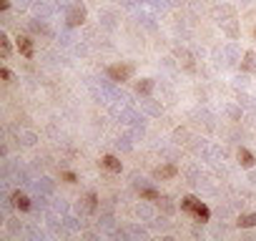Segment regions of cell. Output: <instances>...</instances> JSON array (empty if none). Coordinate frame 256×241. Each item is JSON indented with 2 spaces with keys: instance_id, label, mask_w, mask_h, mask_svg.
<instances>
[{
  "instance_id": "cell-1",
  "label": "cell",
  "mask_w": 256,
  "mask_h": 241,
  "mask_svg": "<svg viewBox=\"0 0 256 241\" xmlns=\"http://www.w3.org/2000/svg\"><path fill=\"white\" fill-rule=\"evenodd\" d=\"M181 211H186L188 216H194V218L201 221V224L211 218L208 206H206L201 198H196V196H184V198H181Z\"/></svg>"
},
{
  "instance_id": "cell-2",
  "label": "cell",
  "mask_w": 256,
  "mask_h": 241,
  "mask_svg": "<svg viewBox=\"0 0 256 241\" xmlns=\"http://www.w3.org/2000/svg\"><path fill=\"white\" fill-rule=\"evenodd\" d=\"M108 78L110 80H116V83H123V80H128L134 76V66L131 63H116V66H108Z\"/></svg>"
},
{
  "instance_id": "cell-3",
  "label": "cell",
  "mask_w": 256,
  "mask_h": 241,
  "mask_svg": "<svg viewBox=\"0 0 256 241\" xmlns=\"http://www.w3.org/2000/svg\"><path fill=\"white\" fill-rule=\"evenodd\" d=\"M86 23V8L80 6V3H76L70 10H68V26H83Z\"/></svg>"
},
{
  "instance_id": "cell-4",
  "label": "cell",
  "mask_w": 256,
  "mask_h": 241,
  "mask_svg": "<svg viewBox=\"0 0 256 241\" xmlns=\"http://www.w3.org/2000/svg\"><path fill=\"white\" fill-rule=\"evenodd\" d=\"M178 174V168L174 166V164H164V166H156L154 168V178L156 181H168V178H174Z\"/></svg>"
},
{
  "instance_id": "cell-5",
  "label": "cell",
  "mask_w": 256,
  "mask_h": 241,
  "mask_svg": "<svg viewBox=\"0 0 256 241\" xmlns=\"http://www.w3.org/2000/svg\"><path fill=\"white\" fill-rule=\"evenodd\" d=\"M16 46H18V53H20L23 58H33L36 48H33V40H30L28 36H18V38H16Z\"/></svg>"
},
{
  "instance_id": "cell-6",
  "label": "cell",
  "mask_w": 256,
  "mask_h": 241,
  "mask_svg": "<svg viewBox=\"0 0 256 241\" xmlns=\"http://www.w3.org/2000/svg\"><path fill=\"white\" fill-rule=\"evenodd\" d=\"M10 201H13V206H16L18 211H30V198H28L23 191H16V194L10 196Z\"/></svg>"
},
{
  "instance_id": "cell-7",
  "label": "cell",
  "mask_w": 256,
  "mask_h": 241,
  "mask_svg": "<svg viewBox=\"0 0 256 241\" xmlns=\"http://www.w3.org/2000/svg\"><path fill=\"white\" fill-rule=\"evenodd\" d=\"M236 158H238V164H241L244 168H251V166L256 164V158H254V154H251L248 148H238V151H236Z\"/></svg>"
},
{
  "instance_id": "cell-8",
  "label": "cell",
  "mask_w": 256,
  "mask_h": 241,
  "mask_svg": "<svg viewBox=\"0 0 256 241\" xmlns=\"http://www.w3.org/2000/svg\"><path fill=\"white\" fill-rule=\"evenodd\" d=\"M108 171H113V174H120V168H123V164H120V158H116V156H103V161H100Z\"/></svg>"
},
{
  "instance_id": "cell-9",
  "label": "cell",
  "mask_w": 256,
  "mask_h": 241,
  "mask_svg": "<svg viewBox=\"0 0 256 241\" xmlns=\"http://www.w3.org/2000/svg\"><path fill=\"white\" fill-rule=\"evenodd\" d=\"M80 204H83V211L90 214V211H96V206H98V196H96L93 191H88V194L80 198Z\"/></svg>"
},
{
  "instance_id": "cell-10",
  "label": "cell",
  "mask_w": 256,
  "mask_h": 241,
  "mask_svg": "<svg viewBox=\"0 0 256 241\" xmlns=\"http://www.w3.org/2000/svg\"><path fill=\"white\" fill-rule=\"evenodd\" d=\"M236 226L238 228H254L256 226V214H241L236 218Z\"/></svg>"
},
{
  "instance_id": "cell-11",
  "label": "cell",
  "mask_w": 256,
  "mask_h": 241,
  "mask_svg": "<svg viewBox=\"0 0 256 241\" xmlns=\"http://www.w3.org/2000/svg\"><path fill=\"white\" fill-rule=\"evenodd\" d=\"M151 90H154V80H151V78H141V80L136 83V93H138V96H148Z\"/></svg>"
},
{
  "instance_id": "cell-12",
  "label": "cell",
  "mask_w": 256,
  "mask_h": 241,
  "mask_svg": "<svg viewBox=\"0 0 256 241\" xmlns=\"http://www.w3.org/2000/svg\"><path fill=\"white\" fill-rule=\"evenodd\" d=\"M241 68H244V70H256V53H251V50H248V53L244 56Z\"/></svg>"
},
{
  "instance_id": "cell-13",
  "label": "cell",
  "mask_w": 256,
  "mask_h": 241,
  "mask_svg": "<svg viewBox=\"0 0 256 241\" xmlns=\"http://www.w3.org/2000/svg\"><path fill=\"white\" fill-rule=\"evenodd\" d=\"M0 48H3V58H8L10 56V50H13V46H10V38L3 33V36H0Z\"/></svg>"
},
{
  "instance_id": "cell-14",
  "label": "cell",
  "mask_w": 256,
  "mask_h": 241,
  "mask_svg": "<svg viewBox=\"0 0 256 241\" xmlns=\"http://www.w3.org/2000/svg\"><path fill=\"white\" fill-rule=\"evenodd\" d=\"M141 191V198H148V201H161V194L154 191V188H138Z\"/></svg>"
},
{
  "instance_id": "cell-15",
  "label": "cell",
  "mask_w": 256,
  "mask_h": 241,
  "mask_svg": "<svg viewBox=\"0 0 256 241\" xmlns=\"http://www.w3.org/2000/svg\"><path fill=\"white\" fill-rule=\"evenodd\" d=\"M60 178H63L66 184H76V174H73V171H63V174H60Z\"/></svg>"
},
{
  "instance_id": "cell-16",
  "label": "cell",
  "mask_w": 256,
  "mask_h": 241,
  "mask_svg": "<svg viewBox=\"0 0 256 241\" xmlns=\"http://www.w3.org/2000/svg\"><path fill=\"white\" fill-rule=\"evenodd\" d=\"M0 78H3L6 83H10V80H13V73H10L8 68H0Z\"/></svg>"
},
{
  "instance_id": "cell-17",
  "label": "cell",
  "mask_w": 256,
  "mask_h": 241,
  "mask_svg": "<svg viewBox=\"0 0 256 241\" xmlns=\"http://www.w3.org/2000/svg\"><path fill=\"white\" fill-rule=\"evenodd\" d=\"M10 8V0H0V10H8Z\"/></svg>"
},
{
  "instance_id": "cell-18",
  "label": "cell",
  "mask_w": 256,
  "mask_h": 241,
  "mask_svg": "<svg viewBox=\"0 0 256 241\" xmlns=\"http://www.w3.org/2000/svg\"><path fill=\"white\" fill-rule=\"evenodd\" d=\"M254 38H256V28H254Z\"/></svg>"
}]
</instances>
